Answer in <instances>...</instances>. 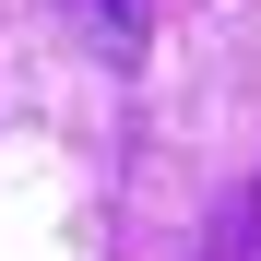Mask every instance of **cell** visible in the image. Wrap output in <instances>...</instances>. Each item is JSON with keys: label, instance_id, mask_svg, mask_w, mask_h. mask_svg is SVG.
I'll list each match as a JSON object with an SVG mask.
<instances>
[{"label": "cell", "instance_id": "1", "mask_svg": "<svg viewBox=\"0 0 261 261\" xmlns=\"http://www.w3.org/2000/svg\"><path fill=\"white\" fill-rule=\"evenodd\" d=\"M71 24H83V48H95L107 71H130L143 36H154V0H71Z\"/></svg>", "mask_w": 261, "mask_h": 261}]
</instances>
